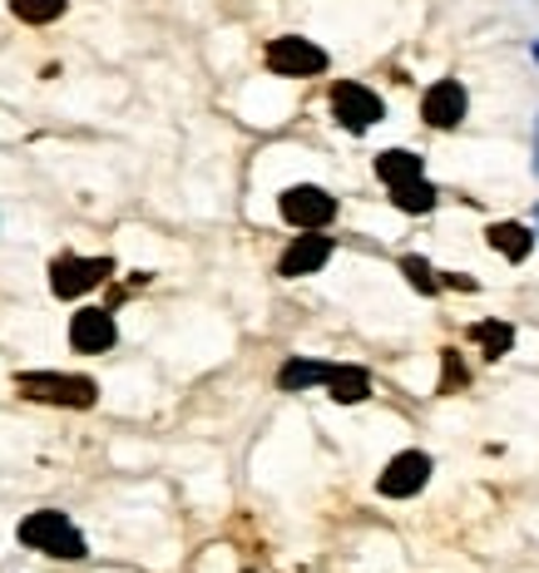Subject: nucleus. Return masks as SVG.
Returning <instances> with one entry per match:
<instances>
[{"mask_svg":"<svg viewBox=\"0 0 539 573\" xmlns=\"http://www.w3.org/2000/svg\"><path fill=\"white\" fill-rule=\"evenodd\" d=\"M446 286H460V292H475V277H465V272H446Z\"/></svg>","mask_w":539,"mask_h":573,"instance_id":"nucleus-19","label":"nucleus"},{"mask_svg":"<svg viewBox=\"0 0 539 573\" xmlns=\"http://www.w3.org/2000/svg\"><path fill=\"white\" fill-rule=\"evenodd\" d=\"M327 391H332V401L337 405H357V401H367L371 395V375L361 371V366H332Z\"/></svg>","mask_w":539,"mask_h":573,"instance_id":"nucleus-12","label":"nucleus"},{"mask_svg":"<svg viewBox=\"0 0 539 573\" xmlns=\"http://www.w3.org/2000/svg\"><path fill=\"white\" fill-rule=\"evenodd\" d=\"M332 114L341 119V128H351V134H361V128L381 124V114H386V104H381L377 89L357 85V79H341V85H332Z\"/></svg>","mask_w":539,"mask_h":573,"instance_id":"nucleus-4","label":"nucleus"},{"mask_svg":"<svg viewBox=\"0 0 539 573\" xmlns=\"http://www.w3.org/2000/svg\"><path fill=\"white\" fill-rule=\"evenodd\" d=\"M21 543L25 549H41L50 559H85V533L70 524V514L60 509H41L21 524Z\"/></svg>","mask_w":539,"mask_h":573,"instance_id":"nucleus-2","label":"nucleus"},{"mask_svg":"<svg viewBox=\"0 0 539 573\" xmlns=\"http://www.w3.org/2000/svg\"><path fill=\"white\" fill-rule=\"evenodd\" d=\"M327 257H332V237H297V243L282 252V262H278V272L282 277H307V272H322L327 267Z\"/></svg>","mask_w":539,"mask_h":573,"instance_id":"nucleus-10","label":"nucleus"},{"mask_svg":"<svg viewBox=\"0 0 539 573\" xmlns=\"http://www.w3.org/2000/svg\"><path fill=\"white\" fill-rule=\"evenodd\" d=\"M430 480V454L426 450H401L396 460L381 470L377 490L386 494V499H411V494H420Z\"/></svg>","mask_w":539,"mask_h":573,"instance_id":"nucleus-7","label":"nucleus"},{"mask_svg":"<svg viewBox=\"0 0 539 573\" xmlns=\"http://www.w3.org/2000/svg\"><path fill=\"white\" fill-rule=\"evenodd\" d=\"M11 10L25 25H50V20L65 15V0H11Z\"/></svg>","mask_w":539,"mask_h":573,"instance_id":"nucleus-17","label":"nucleus"},{"mask_svg":"<svg viewBox=\"0 0 539 573\" xmlns=\"http://www.w3.org/2000/svg\"><path fill=\"white\" fill-rule=\"evenodd\" d=\"M110 272H114L110 257H55V267H50V292L70 302V296H85L90 286H100Z\"/></svg>","mask_w":539,"mask_h":573,"instance_id":"nucleus-5","label":"nucleus"},{"mask_svg":"<svg viewBox=\"0 0 539 573\" xmlns=\"http://www.w3.org/2000/svg\"><path fill=\"white\" fill-rule=\"evenodd\" d=\"M15 391L25 401H41V405H70V411H90L100 401V385L90 375H65V371H25L15 375Z\"/></svg>","mask_w":539,"mask_h":573,"instance_id":"nucleus-1","label":"nucleus"},{"mask_svg":"<svg viewBox=\"0 0 539 573\" xmlns=\"http://www.w3.org/2000/svg\"><path fill=\"white\" fill-rule=\"evenodd\" d=\"M465 85L460 79H440V85L426 89V99H420V119H426L430 128H456L460 119H465Z\"/></svg>","mask_w":539,"mask_h":573,"instance_id":"nucleus-8","label":"nucleus"},{"mask_svg":"<svg viewBox=\"0 0 539 573\" xmlns=\"http://www.w3.org/2000/svg\"><path fill=\"white\" fill-rule=\"evenodd\" d=\"M114 316L104 312V306H85V312H75V322H70V346L75 351H85V356H94V351H110L114 346Z\"/></svg>","mask_w":539,"mask_h":573,"instance_id":"nucleus-9","label":"nucleus"},{"mask_svg":"<svg viewBox=\"0 0 539 573\" xmlns=\"http://www.w3.org/2000/svg\"><path fill=\"white\" fill-rule=\"evenodd\" d=\"M278 213L288 217L292 227H302V233H322V227L337 217V198L317 183H297L278 198Z\"/></svg>","mask_w":539,"mask_h":573,"instance_id":"nucleus-3","label":"nucleus"},{"mask_svg":"<svg viewBox=\"0 0 539 573\" xmlns=\"http://www.w3.org/2000/svg\"><path fill=\"white\" fill-rule=\"evenodd\" d=\"M535 65H539V40H535Z\"/></svg>","mask_w":539,"mask_h":573,"instance_id":"nucleus-21","label":"nucleus"},{"mask_svg":"<svg viewBox=\"0 0 539 573\" xmlns=\"http://www.w3.org/2000/svg\"><path fill=\"white\" fill-rule=\"evenodd\" d=\"M332 375V361H288L278 371V385L282 391H307V385H327Z\"/></svg>","mask_w":539,"mask_h":573,"instance_id":"nucleus-14","label":"nucleus"},{"mask_svg":"<svg viewBox=\"0 0 539 573\" xmlns=\"http://www.w3.org/2000/svg\"><path fill=\"white\" fill-rule=\"evenodd\" d=\"M535 173H539V124H535Z\"/></svg>","mask_w":539,"mask_h":573,"instance_id":"nucleus-20","label":"nucleus"},{"mask_svg":"<svg viewBox=\"0 0 539 573\" xmlns=\"http://www.w3.org/2000/svg\"><path fill=\"white\" fill-rule=\"evenodd\" d=\"M401 272H406V282L416 286V292H426V296L440 292V282H436V272H430L426 257H401Z\"/></svg>","mask_w":539,"mask_h":573,"instance_id":"nucleus-18","label":"nucleus"},{"mask_svg":"<svg viewBox=\"0 0 539 573\" xmlns=\"http://www.w3.org/2000/svg\"><path fill=\"white\" fill-rule=\"evenodd\" d=\"M485 243L495 247L499 257H509V262H525V257L535 252V233H529L525 223H490Z\"/></svg>","mask_w":539,"mask_h":573,"instance_id":"nucleus-11","label":"nucleus"},{"mask_svg":"<svg viewBox=\"0 0 539 573\" xmlns=\"http://www.w3.org/2000/svg\"><path fill=\"white\" fill-rule=\"evenodd\" d=\"M268 69L292 75V79L322 75V69H327V49L312 45V40H302V35H282V40H272L268 45Z\"/></svg>","mask_w":539,"mask_h":573,"instance_id":"nucleus-6","label":"nucleus"},{"mask_svg":"<svg viewBox=\"0 0 539 573\" xmlns=\"http://www.w3.org/2000/svg\"><path fill=\"white\" fill-rule=\"evenodd\" d=\"M436 188L426 183V178H411V183H396L391 188V203L401 207V213H430V207H436Z\"/></svg>","mask_w":539,"mask_h":573,"instance_id":"nucleus-15","label":"nucleus"},{"mask_svg":"<svg viewBox=\"0 0 539 573\" xmlns=\"http://www.w3.org/2000/svg\"><path fill=\"white\" fill-rule=\"evenodd\" d=\"M470 341L485 346V356L495 361V356H505L509 346H515V326L509 322H475L470 326Z\"/></svg>","mask_w":539,"mask_h":573,"instance_id":"nucleus-16","label":"nucleus"},{"mask_svg":"<svg viewBox=\"0 0 539 573\" xmlns=\"http://www.w3.org/2000/svg\"><path fill=\"white\" fill-rule=\"evenodd\" d=\"M377 178L386 188L411 183V178H420V158L411 148H386V154H377Z\"/></svg>","mask_w":539,"mask_h":573,"instance_id":"nucleus-13","label":"nucleus"}]
</instances>
